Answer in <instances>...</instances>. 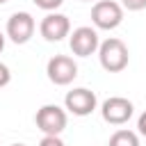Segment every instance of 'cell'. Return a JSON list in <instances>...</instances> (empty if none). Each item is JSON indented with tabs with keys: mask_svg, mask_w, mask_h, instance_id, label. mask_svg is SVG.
<instances>
[{
	"mask_svg": "<svg viewBox=\"0 0 146 146\" xmlns=\"http://www.w3.org/2000/svg\"><path fill=\"white\" fill-rule=\"evenodd\" d=\"M34 121L43 135H59L66 128V112L59 105H43L36 110Z\"/></svg>",
	"mask_w": 146,
	"mask_h": 146,
	"instance_id": "obj_4",
	"label": "cell"
},
{
	"mask_svg": "<svg viewBox=\"0 0 146 146\" xmlns=\"http://www.w3.org/2000/svg\"><path fill=\"white\" fill-rule=\"evenodd\" d=\"M39 146H64V141L59 139V135H46L39 141Z\"/></svg>",
	"mask_w": 146,
	"mask_h": 146,
	"instance_id": "obj_13",
	"label": "cell"
},
{
	"mask_svg": "<svg viewBox=\"0 0 146 146\" xmlns=\"http://www.w3.org/2000/svg\"><path fill=\"white\" fill-rule=\"evenodd\" d=\"M34 27H36V23H34L32 14H27V11H16V14H11L9 21H7V36H9L14 43H27V41L32 39V34H34Z\"/></svg>",
	"mask_w": 146,
	"mask_h": 146,
	"instance_id": "obj_6",
	"label": "cell"
},
{
	"mask_svg": "<svg viewBox=\"0 0 146 146\" xmlns=\"http://www.w3.org/2000/svg\"><path fill=\"white\" fill-rule=\"evenodd\" d=\"M107 146H139V137L132 130H116L110 137V144Z\"/></svg>",
	"mask_w": 146,
	"mask_h": 146,
	"instance_id": "obj_10",
	"label": "cell"
},
{
	"mask_svg": "<svg viewBox=\"0 0 146 146\" xmlns=\"http://www.w3.org/2000/svg\"><path fill=\"white\" fill-rule=\"evenodd\" d=\"M39 9H46V11H55L57 7H62L64 0H32Z\"/></svg>",
	"mask_w": 146,
	"mask_h": 146,
	"instance_id": "obj_12",
	"label": "cell"
},
{
	"mask_svg": "<svg viewBox=\"0 0 146 146\" xmlns=\"http://www.w3.org/2000/svg\"><path fill=\"white\" fill-rule=\"evenodd\" d=\"M2 48H5V34L0 32V52H2Z\"/></svg>",
	"mask_w": 146,
	"mask_h": 146,
	"instance_id": "obj_16",
	"label": "cell"
},
{
	"mask_svg": "<svg viewBox=\"0 0 146 146\" xmlns=\"http://www.w3.org/2000/svg\"><path fill=\"white\" fill-rule=\"evenodd\" d=\"M96 94L91 91V89H87V87H78V89H71L68 94H66V98H64V105H66V110L71 112V114H75V116H87V114H91L94 110H96Z\"/></svg>",
	"mask_w": 146,
	"mask_h": 146,
	"instance_id": "obj_7",
	"label": "cell"
},
{
	"mask_svg": "<svg viewBox=\"0 0 146 146\" xmlns=\"http://www.w3.org/2000/svg\"><path fill=\"white\" fill-rule=\"evenodd\" d=\"M11 80V73H9V66L0 62V87H7Z\"/></svg>",
	"mask_w": 146,
	"mask_h": 146,
	"instance_id": "obj_14",
	"label": "cell"
},
{
	"mask_svg": "<svg viewBox=\"0 0 146 146\" xmlns=\"http://www.w3.org/2000/svg\"><path fill=\"white\" fill-rule=\"evenodd\" d=\"M68 46H71L73 55H78V57H89V55L96 52L98 46H100V43H98V32H96L94 27L82 25V27L73 30V34H71V39H68Z\"/></svg>",
	"mask_w": 146,
	"mask_h": 146,
	"instance_id": "obj_9",
	"label": "cell"
},
{
	"mask_svg": "<svg viewBox=\"0 0 146 146\" xmlns=\"http://www.w3.org/2000/svg\"><path fill=\"white\" fill-rule=\"evenodd\" d=\"M137 128H139V132H141V135L146 137V112H144V114L139 116V121H137Z\"/></svg>",
	"mask_w": 146,
	"mask_h": 146,
	"instance_id": "obj_15",
	"label": "cell"
},
{
	"mask_svg": "<svg viewBox=\"0 0 146 146\" xmlns=\"http://www.w3.org/2000/svg\"><path fill=\"white\" fill-rule=\"evenodd\" d=\"M5 2H7V0H0V5H5Z\"/></svg>",
	"mask_w": 146,
	"mask_h": 146,
	"instance_id": "obj_18",
	"label": "cell"
},
{
	"mask_svg": "<svg viewBox=\"0 0 146 146\" xmlns=\"http://www.w3.org/2000/svg\"><path fill=\"white\" fill-rule=\"evenodd\" d=\"M132 112H135L132 103H130L128 98H123V96H112V98H107V100L103 103V107H100L103 119H105L107 123H112V125H123V123H128L130 116H132Z\"/></svg>",
	"mask_w": 146,
	"mask_h": 146,
	"instance_id": "obj_5",
	"label": "cell"
},
{
	"mask_svg": "<svg viewBox=\"0 0 146 146\" xmlns=\"http://www.w3.org/2000/svg\"><path fill=\"white\" fill-rule=\"evenodd\" d=\"M82 2H89V0H82Z\"/></svg>",
	"mask_w": 146,
	"mask_h": 146,
	"instance_id": "obj_19",
	"label": "cell"
},
{
	"mask_svg": "<svg viewBox=\"0 0 146 146\" xmlns=\"http://www.w3.org/2000/svg\"><path fill=\"white\" fill-rule=\"evenodd\" d=\"M98 59H100V66L107 73H121L128 66L130 52H128V46L121 39L110 36L98 46Z\"/></svg>",
	"mask_w": 146,
	"mask_h": 146,
	"instance_id": "obj_1",
	"label": "cell"
},
{
	"mask_svg": "<svg viewBox=\"0 0 146 146\" xmlns=\"http://www.w3.org/2000/svg\"><path fill=\"white\" fill-rule=\"evenodd\" d=\"M123 21V7L114 0H98L91 9V23L98 30H114Z\"/></svg>",
	"mask_w": 146,
	"mask_h": 146,
	"instance_id": "obj_2",
	"label": "cell"
},
{
	"mask_svg": "<svg viewBox=\"0 0 146 146\" xmlns=\"http://www.w3.org/2000/svg\"><path fill=\"white\" fill-rule=\"evenodd\" d=\"M121 7L128 11H141L146 9V0H121Z\"/></svg>",
	"mask_w": 146,
	"mask_h": 146,
	"instance_id": "obj_11",
	"label": "cell"
},
{
	"mask_svg": "<svg viewBox=\"0 0 146 146\" xmlns=\"http://www.w3.org/2000/svg\"><path fill=\"white\" fill-rule=\"evenodd\" d=\"M39 32L46 41H62L64 36H68L71 32V21L68 16L64 14H57V11H50L43 16L41 25H39Z\"/></svg>",
	"mask_w": 146,
	"mask_h": 146,
	"instance_id": "obj_8",
	"label": "cell"
},
{
	"mask_svg": "<svg viewBox=\"0 0 146 146\" xmlns=\"http://www.w3.org/2000/svg\"><path fill=\"white\" fill-rule=\"evenodd\" d=\"M46 73H48V80L52 84H59V87H66L75 80L78 75V64L73 62V57L68 55H55L48 59V66H46Z\"/></svg>",
	"mask_w": 146,
	"mask_h": 146,
	"instance_id": "obj_3",
	"label": "cell"
},
{
	"mask_svg": "<svg viewBox=\"0 0 146 146\" xmlns=\"http://www.w3.org/2000/svg\"><path fill=\"white\" fill-rule=\"evenodd\" d=\"M11 146H25V144H11Z\"/></svg>",
	"mask_w": 146,
	"mask_h": 146,
	"instance_id": "obj_17",
	"label": "cell"
}]
</instances>
